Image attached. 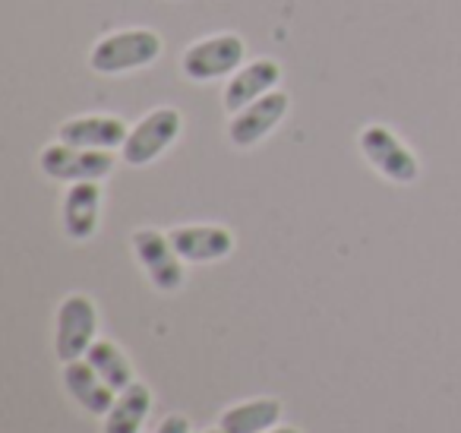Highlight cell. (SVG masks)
Returning <instances> with one entry per match:
<instances>
[{
    "instance_id": "cell-1",
    "label": "cell",
    "mask_w": 461,
    "mask_h": 433,
    "mask_svg": "<svg viewBox=\"0 0 461 433\" xmlns=\"http://www.w3.org/2000/svg\"><path fill=\"white\" fill-rule=\"evenodd\" d=\"M161 54V39L152 29H121L111 32L92 48L89 64L95 73H127L140 70V67L158 60Z\"/></svg>"
},
{
    "instance_id": "cell-2",
    "label": "cell",
    "mask_w": 461,
    "mask_h": 433,
    "mask_svg": "<svg viewBox=\"0 0 461 433\" xmlns=\"http://www.w3.org/2000/svg\"><path fill=\"white\" fill-rule=\"evenodd\" d=\"M244 58H247L244 39L234 32H221L186 48L184 58H180V70L190 79H196V83H209V79L234 77L244 67Z\"/></svg>"
},
{
    "instance_id": "cell-3",
    "label": "cell",
    "mask_w": 461,
    "mask_h": 433,
    "mask_svg": "<svg viewBox=\"0 0 461 433\" xmlns=\"http://www.w3.org/2000/svg\"><path fill=\"white\" fill-rule=\"evenodd\" d=\"M98 332V310L92 298L86 294H70L60 300L58 323H54V351L60 361H79L92 348Z\"/></svg>"
},
{
    "instance_id": "cell-4",
    "label": "cell",
    "mask_w": 461,
    "mask_h": 433,
    "mask_svg": "<svg viewBox=\"0 0 461 433\" xmlns=\"http://www.w3.org/2000/svg\"><path fill=\"white\" fill-rule=\"evenodd\" d=\"M360 152L364 159L376 168L383 178L395 180V184H414L417 174H420V161L417 155L392 134L383 124H370V127L360 130Z\"/></svg>"
},
{
    "instance_id": "cell-5",
    "label": "cell",
    "mask_w": 461,
    "mask_h": 433,
    "mask_svg": "<svg viewBox=\"0 0 461 433\" xmlns=\"http://www.w3.org/2000/svg\"><path fill=\"white\" fill-rule=\"evenodd\" d=\"M39 165L48 178L79 184V180H102L114 171V152L108 149H79L67 143L45 146L39 155Z\"/></svg>"
},
{
    "instance_id": "cell-6",
    "label": "cell",
    "mask_w": 461,
    "mask_h": 433,
    "mask_svg": "<svg viewBox=\"0 0 461 433\" xmlns=\"http://www.w3.org/2000/svg\"><path fill=\"white\" fill-rule=\"evenodd\" d=\"M180 127H184L180 111L155 108L152 115H146L133 130H130L127 143H123V149H121L123 161L133 168L152 165V161L180 136Z\"/></svg>"
},
{
    "instance_id": "cell-7",
    "label": "cell",
    "mask_w": 461,
    "mask_h": 433,
    "mask_svg": "<svg viewBox=\"0 0 461 433\" xmlns=\"http://www.w3.org/2000/svg\"><path fill=\"white\" fill-rule=\"evenodd\" d=\"M133 250L136 260L142 263V269H146V275L158 291H177L184 285V263H180V253L174 250L167 235H161L155 228L133 231Z\"/></svg>"
},
{
    "instance_id": "cell-8",
    "label": "cell",
    "mask_w": 461,
    "mask_h": 433,
    "mask_svg": "<svg viewBox=\"0 0 461 433\" xmlns=\"http://www.w3.org/2000/svg\"><path fill=\"white\" fill-rule=\"evenodd\" d=\"M285 115H288V96L285 92H269V96L257 98L253 105H247L244 111L230 117L228 140L240 149L257 146L263 136H269L282 124Z\"/></svg>"
},
{
    "instance_id": "cell-9",
    "label": "cell",
    "mask_w": 461,
    "mask_h": 433,
    "mask_svg": "<svg viewBox=\"0 0 461 433\" xmlns=\"http://www.w3.org/2000/svg\"><path fill=\"white\" fill-rule=\"evenodd\" d=\"M278 79H282V67L269 58L240 67V70L228 79V86H224V96H221L224 111H228V115L244 111L247 105H253L257 98L269 96V92L278 86Z\"/></svg>"
},
{
    "instance_id": "cell-10",
    "label": "cell",
    "mask_w": 461,
    "mask_h": 433,
    "mask_svg": "<svg viewBox=\"0 0 461 433\" xmlns=\"http://www.w3.org/2000/svg\"><path fill=\"white\" fill-rule=\"evenodd\" d=\"M130 130L121 117L111 115H89V117H73V121L60 124L58 140L67 146H79V149H123Z\"/></svg>"
},
{
    "instance_id": "cell-11",
    "label": "cell",
    "mask_w": 461,
    "mask_h": 433,
    "mask_svg": "<svg viewBox=\"0 0 461 433\" xmlns=\"http://www.w3.org/2000/svg\"><path fill=\"white\" fill-rule=\"evenodd\" d=\"M167 237L186 263H215L234 250V235L218 225H184L167 231Z\"/></svg>"
},
{
    "instance_id": "cell-12",
    "label": "cell",
    "mask_w": 461,
    "mask_h": 433,
    "mask_svg": "<svg viewBox=\"0 0 461 433\" xmlns=\"http://www.w3.org/2000/svg\"><path fill=\"white\" fill-rule=\"evenodd\" d=\"M64 386H67V392L77 399V405H83L86 411L95 414V418H104L117 401V392L102 380V373H98L86 357L64 364Z\"/></svg>"
},
{
    "instance_id": "cell-13",
    "label": "cell",
    "mask_w": 461,
    "mask_h": 433,
    "mask_svg": "<svg viewBox=\"0 0 461 433\" xmlns=\"http://www.w3.org/2000/svg\"><path fill=\"white\" fill-rule=\"evenodd\" d=\"M102 212V187L98 180H79L70 184L64 197V231L70 241H89L98 228Z\"/></svg>"
},
{
    "instance_id": "cell-14",
    "label": "cell",
    "mask_w": 461,
    "mask_h": 433,
    "mask_svg": "<svg viewBox=\"0 0 461 433\" xmlns=\"http://www.w3.org/2000/svg\"><path fill=\"white\" fill-rule=\"evenodd\" d=\"M152 411V392L146 382H130L123 392H117V401L104 414V433H140L146 427V418Z\"/></svg>"
},
{
    "instance_id": "cell-15",
    "label": "cell",
    "mask_w": 461,
    "mask_h": 433,
    "mask_svg": "<svg viewBox=\"0 0 461 433\" xmlns=\"http://www.w3.org/2000/svg\"><path fill=\"white\" fill-rule=\"evenodd\" d=\"M282 418V401L278 399H253L240 401L234 408H224L218 427L224 433H266Z\"/></svg>"
},
{
    "instance_id": "cell-16",
    "label": "cell",
    "mask_w": 461,
    "mask_h": 433,
    "mask_svg": "<svg viewBox=\"0 0 461 433\" xmlns=\"http://www.w3.org/2000/svg\"><path fill=\"white\" fill-rule=\"evenodd\" d=\"M86 361H89L92 367L102 373V380L108 382L114 392H123L130 382H136L127 355H123L114 342H108V338H95V342H92V348L86 351Z\"/></svg>"
},
{
    "instance_id": "cell-17",
    "label": "cell",
    "mask_w": 461,
    "mask_h": 433,
    "mask_svg": "<svg viewBox=\"0 0 461 433\" xmlns=\"http://www.w3.org/2000/svg\"><path fill=\"white\" fill-rule=\"evenodd\" d=\"M155 433H190V420H186L184 414H167Z\"/></svg>"
},
{
    "instance_id": "cell-18",
    "label": "cell",
    "mask_w": 461,
    "mask_h": 433,
    "mask_svg": "<svg viewBox=\"0 0 461 433\" xmlns=\"http://www.w3.org/2000/svg\"><path fill=\"white\" fill-rule=\"evenodd\" d=\"M266 433H301V430H297V427H269V430H266Z\"/></svg>"
},
{
    "instance_id": "cell-19",
    "label": "cell",
    "mask_w": 461,
    "mask_h": 433,
    "mask_svg": "<svg viewBox=\"0 0 461 433\" xmlns=\"http://www.w3.org/2000/svg\"><path fill=\"white\" fill-rule=\"evenodd\" d=\"M205 433H224V430H221V427H215V430H205Z\"/></svg>"
}]
</instances>
